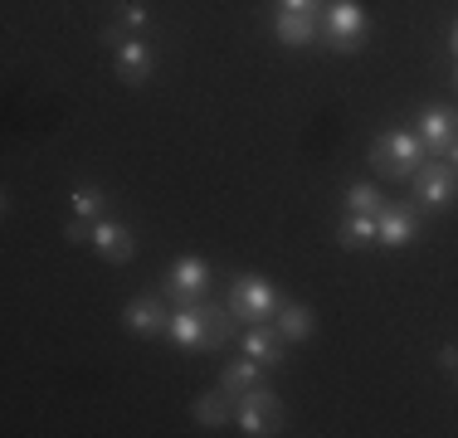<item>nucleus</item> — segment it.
Here are the masks:
<instances>
[{"instance_id": "f257e3e1", "label": "nucleus", "mask_w": 458, "mask_h": 438, "mask_svg": "<svg viewBox=\"0 0 458 438\" xmlns=\"http://www.w3.org/2000/svg\"><path fill=\"white\" fill-rule=\"evenodd\" d=\"M234 424H239V434H249V438H268V434H283V404H278V394L259 380V385H249V390H239L234 394Z\"/></svg>"}, {"instance_id": "f03ea898", "label": "nucleus", "mask_w": 458, "mask_h": 438, "mask_svg": "<svg viewBox=\"0 0 458 438\" xmlns=\"http://www.w3.org/2000/svg\"><path fill=\"white\" fill-rule=\"evenodd\" d=\"M420 161H424L420 131H386V137L370 141V166L386 175V181H410Z\"/></svg>"}, {"instance_id": "7ed1b4c3", "label": "nucleus", "mask_w": 458, "mask_h": 438, "mask_svg": "<svg viewBox=\"0 0 458 438\" xmlns=\"http://www.w3.org/2000/svg\"><path fill=\"white\" fill-rule=\"evenodd\" d=\"M410 185H414V205H420L424 215L449 210V200L458 195V171H454L444 156H424L420 166H414Z\"/></svg>"}, {"instance_id": "20e7f679", "label": "nucleus", "mask_w": 458, "mask_h": 438, "mask_svg": "<svg viewBox=\"0 0 458 438\" xmlns=\"http://www.w3.org/2000/svg\"><path fill=\"white\" fill-rule=\"evenodd\" d=\"M322 39L332 54H356L366 39V10L356 0H327L322 5Z\"/></svg>"}, {"instance_id": "39448f33", "label": "nucleus", "mask_w": 458, "mask_h": 438, "mask_svg": "<svg viewBox=\"0 0 458 438\" xmlns=\"http://www.w3.org/2000/svg\"><path fill=\"white\" fill-rule=\"evenodd\" d=\"M424 229V210L414 200H395V205H380L376 210V244L380 248H405L420 239Z\"/></svg>"}, {"instance_id": "423d86ee", "label": "nucleus", "mask_w": 458, "mask_h": 438, "mask_svg": "<svg viewBox=\"0 0 458 438\" xmlns=\"http://www.w3.org/2000/svg\"><path fill=\"white\" fill-rule=\"evenodd\" d=\"M278 288L274 282H264V278H234V288H229V312L239 316V322H274V312H278Z\"/></svg>"}, {"instance_id": "0eeeda50", "label": "nucleus", "mask_w": 458, "mask_h": 438, "mask_svg": "<svg viewBox=\"0 0 458 438\" xmlns=\"http://www.w3.org/2000/svg\"><path fill=\"white\" fill-rule=\"evenodd\" d=\"M103 39H113V54H117V79L123 83H147L157 73V54H151L147 39H132L123 25H113Z\"/></svg>"}, {"instance_id": "6e6552de", "label": "nucleus", "mask_w": 458, "mask_h": 438, "mask_svg": "<svg viewBox=\"0 0 458 438\" xmlns=\"http://www.w3.org/2000/svg\"><path fill=\"white\" fill-rule=\"evenodd\" d=\"M166 336L181 350L210 346V322H205V307L200 302H176V307H171V322H166Z\"/></svg>"}, {"instance_id": "1a4fd4ad", "label": "nucleus", "mask_w": 458, "mask_h": 438, "mask_svg": "<svg viewBox=\"0 0 458 438\" xmlns=\"http://www.w3.org/2000/svg\"><path fill=\"white\" fill-rule=\"evenodd\" d=\"M210 288V263L205 258H176L171 263V273H166V292L176 302H200V292Z\"/></svg>"}, {"instance_id": "9d476101", "label": "nucleus", "mask_w": 458, "mask_h": 438, "mask_svg": "<svg viewBox=\"0 0 458 438\" xmlns=\"http://www.w3.org/2000/svg\"><path fill=\"white\" fill-rule=\"evenodd\" d=\"M414 131H420L424 151H429V156H439V151L458 137V113H454V107H444V103H429L420 113V127H414Z\"/></svg>"}, {"instance_id": "9b49d317", "label": "nucleus", "mask_w": 458, "mask_h": 438, "mask_svg": "<svg viewBox=\"0 0 458 438\" xmlns=\"http://www.w3.org/2000/svg\"><path fill=\"white\" fill-rule=\"evenodd\" d=\"M93 248L103 258H113V263H127L137 254V239H132V229H127L123 219L103 215V219H93Z\"/></svg>"}, {"instance_id": "f8f14e48", "label": "nucleus", "mask_w": 458, "mask_h": 438, "mask_svg": "<svg viewBox=\"0 0 458 438\" xmlns=\"http://www.w3.org/2000/svg\"><path fill=\"white\" fill-rule=\"evenodd\" d=\"M239 346H244V356H254L259 366H283V356H288V350H283L288 336H283L274 322H254L244 336H239Z\"/></svg>"}, {"instance_id": "ddd939ff", "label": "nucleus", "mask_w": 458, "mask_h": 438, "mask_svg": "<svg viewBox=\"0 0 458 438\" xmlns=\"http://www.w3.org/2000/svg\"><path fill=\"white\" fill-rule=\"evenodd\" d=\"M274 35L288 44V49L318 44V35H322V15H312V10H274Z\"/></svg>"}, {"instance_id": "4468645a", "label": "nucleus", "mask_w": 458, "mask_h": 438, "mask_svg": "<svg viewBox=\"0 0 458 438\" xmlns=\"http://www.w3.org/2000/svg\"><path fill=\"white\" fill-rule=\"evenodd\" d=\"M123 322L132 326V332H141V336H157V332H166L171 312H166V302H161L157 292H137V298L127 302Z\"/></svg>"}, {"instance_id": "2eb2a0df", "label": "nucleus", "mask_w": 458, "mask_h": 438, "mask_svg": "<svg viewBox=\"0 0 458 438\" xmlns=\"http://www.w3.org/2000/svg\"><path fill=\"white\" fill-rule=\"evenodd\" d=\"M195 424H205V429H225V424H234V394L229 390H210L195 400Z\"/></svg>"}, {"instance_id": "dca6fc26", "label": "nucleus", "mask_w": 458, "mask_h": 438, "mask_svg": "<svg viewBox=\"0 0 458 438\" xmlns=\"http://www.w3.org/2000/svg\"><path fill=\"white\" fill-rule=\"evenodd\" d=\"M274 326L288 336V341H308V336H312V312H308L302 302H278Z\"/></svg>"}, {"instance_id": "f3484780", "label": "nucleus", "mask_w": 458, "mask_h": 438, "mask_svg": "<svg viewBox=\"0 0 458 438\" xmlns=\"http://www.w3.org/2000/svg\"><path fill=\"white\" fill-rule=\"evenodd\" d=\"M259 380H264V366H259L254 356H239V360H229V366L220 370V390H229V394L259 385Z\"/></svg>"}, {"instance_id": "a211bd4d", "label": "nucleus", "mask_w": 458, "mask_h": 438, "mask_svg": "<svg viewBox=\"0 0 458 438\" xmlns=\"http://www.w3.org/2000/svg\"><path fill=\"white\" fill-rule=\"evenodd\" d=\"M336 239H342V248H370L376 244V215H346L342 229H336Z\"/></svg>"}, {"instance_id": "6ab92c4d", "label": "nucleus", "mask_w": 458, "mask_h": 438, "mask_svg": "<svg viewBox=\"0 0 458 438\" xmlns=\"http://www.w3.org/2000/svg\"><path fill=\"white\" fill-rule=\"evenodd\" d=\"M69 205H73V215H79V219H103L107 215V195L98 190V185H73Z\"/></svg>"}, {"instance_id": "aec40b11", "label": "nucleus", "mask_w": 458, "mask_h": 438, "mask_svg": "<svg viewBox=\"0 0 458 438\" xmlns=\"http://www.w3.org/2000/svg\"><path fill=\"white\" fill-rule=\"evenodd\" d=\"M380 190L370 181H356V185H346V210H356V215H376L380 210Z\"/></svg>"}, {"instance_id": "412c9836", "label": "nucleus", "mask_w": 458, "mask_h": 438, "mask_svg": "<svg viewBox=\"0 0 458 438\" xmlns=\"http://www.w3.org/2000/svg\"><path fill=\"white\" fill-rule=\"evenodd\" d=\"M123 29H151V10L147 5H123Z\"/></svg>"}, {"instance_id": "4be33fe9", "label": "nucleus", "mask_w": 458, "mask_h": 438, "mask_svg": "<svg viewBox=\"0 0 458 438\" xmlns=\"http://www.w3.org/2000/svg\"><path fill=\"white\" fill-rule=\"evenodd\" d=\"M327 0H278V10H312V15H322Z\"/></svg>"}, {"instance_id": "5701e85b", "label": "nucleus", "mask_w": 458, "mask_h": 438, "mask_svg": "<svg viewBox=\"0 0 458 438\" xmlns=\"http://www.w3.org/2000/svg\"><path fill=\"white\" fill-rule=\"evenodd\" d=\"M439 366L444 370H458V346H439Z\"/></svg>"}, {"instance_id": "b1692460", "label": "nucleus", "mask_w": 458, "mask_h": 438, "mask_svg": "<svg viewBox=\"0 0 458 438\" xmlns=\"http://www.w3.org/2000/svg\"><path fill=\"white\" fill-rule=\"evenodd\" d=\"M439 156H444V161H449V166L458 171V137H454V141H449V147H444V151H439Z\"/></svg>"}, {"instance_id": "393cba45", "label": "nucleus", "mask_w": 458, "mask_h": 438, "mask_svg": "<svg viewBox=\"0 0 458 438\" xmlns=\"http://www.w3.org/2000/svg\"><path fill=\"white\" fill-rule=\"evenodd\" d=\"M449 49H454V63H458V20L449 25Z\"/></svg>"}, {"instance_id": "a878e982", "label": "nucleus", "mask_w": 458, "mask_h": 438, "mask_svg": "<svg viewBox=\"0 0 458 438\" xmlns=\"http://www.w3.org/2000/svg\"><path fill=\"white\" fill-rule=\"evenodd\" d=\"M454 88H458V69H454Z\"/></svg>"}]
</instances>
